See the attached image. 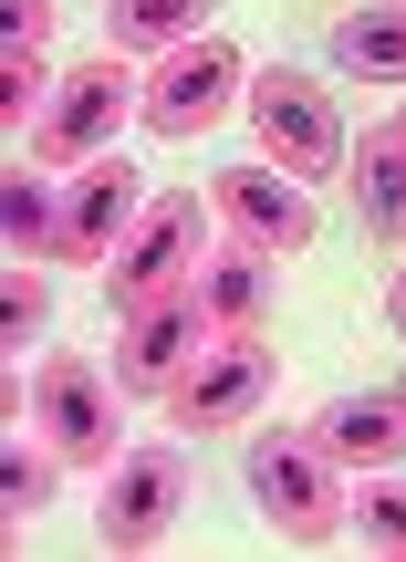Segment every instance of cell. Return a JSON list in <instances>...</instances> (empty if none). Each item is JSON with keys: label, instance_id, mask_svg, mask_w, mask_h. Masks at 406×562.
Listing matches in <instances>:
<instances>
[{"label": "cell", "instance_id": "cell-10", "mask_svg": "<svg viewBox=\"0 0 406 562\" xmlns=\"http://www.w3.org/2000/svg\"><path fill=\"white\" fill-rule=\"evenodd\" d=\"M208 209H219V220L240 229L250 250H271V261L313 250V199H303V178H271V167H229Z\"/></svg>", "mask_w": 406, "mask_h": 562}, {"label": "cell", "instance_id": "cell-23", "mask_svg": "<svg viewBox=\"0 0 406 562\" xmlns=\"http://www.w3.org/2000/svg\"><path fill=\"white\" fill-rule=\"evenodd\" d=\"M386 313H396V323H406V271H396V281H386Z\"/></svg>", "mask_w": 406, "mask_h": 562}, {"label": "cell", "instance_id": "cell-13", "mask_svg": "<svg viewBox=\"0 0 406 562\" xmlns=\"http://www.w3.org/2000/svg\"><path fill=\"white\" fill-rule=\"evenodd\" d=\"M188 292L208 302V323H219V334H261V323H271V292H282V261L240 240V250H219V261H199Z\"/></svg>", "mask_w": 406, "mask_h": 562}, {"label": "cell", "instance_id": "cell-7", "mask_svg": "<svg viewBox=\"0 0 406 562\" xmlns=\"http://www.w3.org/2000/svg\"><path fill=\"white\" fill-rule=\"evenodd\" d=\"M178 501H188V459L178 448H125V459L104 469V501H94L104 552H157L167 521H178Z\"/></svg>", "mask_w": 406, "mask_h": 562}, {"label": "cell", "instance_id": "cell-5", "mask_svg": "<svg viewBox=\"0 0 406 562\" xmlns=\"http://www.w3.org/2000/svg\"><path fill=\"white\" fill-rule=\"evenodd\" d=\"M240 53H229L219 32H199V42H178V53L146 74V94H136V125L146 136H208V125L229 115V94H240Z\"/></svg>", "mask_w": 406, "mask_h": 562}, {"label": "cell", "instance_id": "cell-14", "mask_svg": "<svg viewBox=\"0 0 406 562\" xmlns=\"http://www.w3.org/2000/svg\"><path fill=\"white\" fill-rule=\"evenodd\" d=\"M345 178H354V209H365L375 240H406V125H365L345 146Z\"/></svg>", "mask_w": 406, "mask_h": 562}, {"label": "cell", "instance_id": "cell-17", "mask_svg": "<svg viewBox=\"0 0 406 562\" xmlns=\"http://www.w3.org/2000/svg\"><path fill=\"white\" fill-rule=\"evenodd\" d=\"M0 229H11V250H63V199H53V178H42V167H11Z\"/></svg>", "mask_w": 406, "mask_h": 562}, {"label": "cell", "instance_id": "cell-4", "mask_svg": "<svg viewBox=\"0 0 406 562\" xmlns=\"http://www.w3.org/2000/svg\"><path fill=\"white\" fill-rule=\"evenodd\" d=\"M32 417H42V448L74 469H115L125 459V417H115V385L94 375L83 355H53L32 375Z\"/></svg>", "mask_w": 406, "mask_h": 562}, {"label": "cell", "instance_id": "cell-11", "mask_svg": "<svg viewBox=\"0 0 406 562\" xmlns=\"http://www.w3.org/2000/svg\"><path fill=\"white\" fill-rule=\"evenodd\" d=\"M136 220H146V199H136V167H125V157L74 167V188H63V250H53V261H104V250H125Z\"/></svg>", "mask_w": 406, "mask_h": 562}, {"label": "cell", "instance_id": "cell-18", "mask_svg": "<svg viewBox=\"0 0 406 562\" xmlns=\"http://www.w3.org/2000/svg\"><path fill=\"white\" fill-rule=\"evenodd\" d=\"M53 469H63L53 448H21V438H11V459H0V501H11V521L53 501Z\"/></svg>", "mask_w": 406, "mask_h": 562}, {"label": "cell", "instance_id": "cell-19", "mask_svg": "<svg viewBox=\"0 0 406 562\" xmlns=\"http://www.w3.org/2000/svg\"><path fill=\"white\" fill-rule=\"evenodd\" d=\"M354 521H365L386 552H406V480H396V469H375V480L354 490Z\"/></svg>", "mask_w": 406, "mask_h": 562}, {"label": "cell", "instance_id": "cell-16", "mask_svg": "<svg viewBox=\"0 0 406 562\" xmlns=\"http://www.w3.org/2000/svg\"><path fill=\"white\" fill-rule=\"evenodd\" d=\"M208 11L219 0H115V42L125 53H178V42L208 32Z\"/></svg>", "mask_w": 406, "mask_h": 562}, {"label": "cell", "instance_id": "cell-15", "mask_svg": "<svg viewBox=\"0 0 406 562\" xmlns=\"http://www.w3.org/2000/svg\"><path fill=\"white\" fill-rule=\"evenodd\" d=\"M334 63L365 83H406V0H375V11L334 21Z\"/></svg>", "mask_w": 406, "mask_h": 562}, {"label": "cell", "instance_id": "cell-2", "mask_svg": "<svg viewBox=\"0 0 406 562\" xmlns=\"http://www.w3.org/2000/svg\"><path fill=\"white\" fill-rule=\"evenodd\" d=\"M250 125H261V157L282 167V178H345V115H334V94L313 74L271 63V74L250 83Z\"/></svg>", "mask_w": 406, "mask_h": 562}, {"label": "cell", "instance_id": "cell-1", "mask_svg": "<svg viewBox=\"0 0 406 562\" xmlns=\"http://www.w3.org/2000/svg\"><path fill=\"white\" fill-rule=\"evenodd\" d=\"M136 94H146V83L125 74L115 53L74 63V74L53 83V104H42V125H32V157L42 167H94V157H115V125L136 115Z\"/></svg>", "mask_w": 406, "mask_h": 562}, {"label": "cell", "instance_id": "cell-9", "mask_svg": "<svg viewBox=\"0 0 406 562\" xmlns=\"http://www.w3.org/2000/svg\"><path fill=\"white\" fill-rule=\"evenodd\" d=\"M271 375H282V355H271L261 334H219L178 385H167V406H178V427H240L250 406L271 396Z\"/></svg>", "mask_w": 406, "mask_h": 562}, {"label": "cell", "instance_id": "cell-12", "mask_svg": "<svg viewBox=\"0 0 406 562\" xmlns=\"http://www.w3.org/2000/svg\"><path fill=\"white\" fill-rule=\"evenodd\" d=\"M313 438L334 448L345 469H396L406 459V385H354L313 417Z\"/></svg>", "mask_w": 406, "mask_h": 562}, {"label": "cell", "instance_id": "cell-6", "mask_svg": "<svg viewBox=\"0 0 406 562\" xmlns=\"http://www.w3.org/2000/svg\"><path fill=\"white\" fill-rule=\"evenodd\" d=\"M208 240V209L188 199H146V220L125 229V250L104 261V292H115V313H146L157 292H188V250Z\"/></svg>", "mask_w": 406, "mask_h": 562}, {"label": "cell", "instance_id": "cell-20", "mask_svg": "<svg viewBox=\"0 0 406 562\" xmlns=\"http://www.w3.org/2000/svg\"><path fill=\"white\" fill-rule=\"evenodd\" d=\"M42 94H53V74H42V53H11V63H0V115H11V125L32 115Z\"/></svg>", "mask_w": 406, "mask_h": 562}, {"label": "cell", "instance_id": "cell-3", "mask_svg": "<svg viewBox=\"0 0 406 562\" xmlns=\"http://www.w3.org/2000/svg\"><path fill=\"white\" fill-rule=\"evenodd\" d=\"M250 501L282 542H334L345 531V490H334V448L324 438H261L250 448Z\"/></svg>", "mask_w": 406, "mask_h": 562}, {"label": "cell", "instance_id": "cell-24", "mask_svg": "<svg viewBox=\"0 0 406 562\" xmlns=\"http://www.w3.org/2000/svg\"><path fill=\"white\" fill-rule=\"evenodd\" d=\"M396 125H406V115H396Z\"/></svg>", "mask_w": 406, "mask_h": 562}, {"label": "cell", "instance_id": "cell-8", "mask_svg": "<svg viewBox=\"0 0 406 562\" xmlns=\"http://www.w3.org/2000/svg\"><path fill=\"white\" fill-rule=\"evenodd\" d=\"M219 344V323H208L199 292H157L146 313H125V344H115V385L125 396H167V385L188 375V364Z\"/></svg>", "mask_w": 406, "mask_h": 562}, {"label": "cell", "instance_id": "cell-21", "mask_svg": "<svg viewBox=\"0 0 406 562\" xmlns=\"http://www.w3.org/2000/svg\"><path fill=\"white\" fill-rule=\"evenodd\" d=\"M0 323H11V334H42V323H53V292H42V271H11V292H0Z\"/></svg>", "mask_w": 406, "mask_h": 562}, {"label": "cell", "instance_id": "cell-22", "mask_svg": "<svg viewBox=\"0 0 406 562\" xmlns=\"http://www.w3.org/2000/svg\"><path fill=\"white\" fill-rule=\"evenodd\" d=\"M0 32H11V53H42V32H53V0H0Z\"/></svg>", "mask_w": 406, "mask_h": 562}]
</instances>
